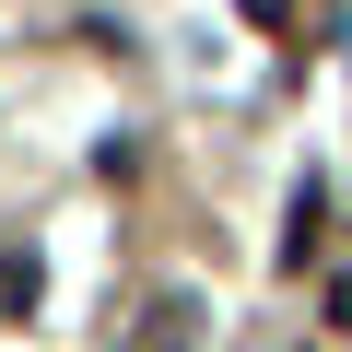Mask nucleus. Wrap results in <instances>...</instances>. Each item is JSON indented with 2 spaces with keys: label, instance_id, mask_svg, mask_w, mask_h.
<instances>
[{
  "label": "nucleus",
  "instance_id": "nucleus-1",
  "mask_svg": "<svg viewBox=\"0 0 352 352\" xmlns=\"http://www.w3.org/2000/svg\"><path fill=\"white\" fill-rule=\"evenodd\" d=\"M24 294H36V270H24L12 247H0V317H24Z\"/></svg>",
  "mask_w": 352,
  "mask_h": 352
},
{
  "label": "nucleus",
  "instance_id": "nucleus-2",
  "mask_svg": "<svg viewBox=\"0 0 352 352\" xmlns=\"http://www.w3.org/2000/svg\"><path fill=\"white\" fill-rule=\"evenodd\" d=\"M247 12H282V0H247Z\"/></svg>",
  "mask_w": 352,
  "mask_h": 352
}]
</instances>
